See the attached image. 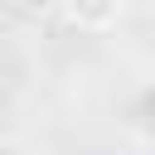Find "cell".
Here are the masks:
<instances>
[{"instance_id": "cell-1", "label": "cell", "mask_w": 155, "mask_h": 155, "mask_svg": "<svg viewBox=\"0 0 155 155\" xmlns=\"http://www.w3.org/2000/svg\"><path fill=\"white\" fill-rule=\"evenodd\" d=\"M58 10H63V19H68L73 29H82V34H107V29L121 24L126 0H63Z\"/></svg>"}, {"instance_id": "cell-2", "label": "cell", "mask_w": 155, "mask_h": 155, "mask_svg": "<svg viewBox=\"0 0 155 155\" xmlns=\"http://www.w3.org/2000/svg\"><path fill=\"white\" fill-rule=\"evenodd\" d=\"M131 116H136V126H140L145 136H155V87H145V92L136 97V107H131Z\"/></svg>"}, {"instance_id": "cell-3", "label": "cell", "mask_w": 155, "mask_h": 155, "mask_svg": "<svg viewBox=\"0 0 155 155\" xmlns=\"http://www.w3.org/2000/svg\"><path fill=\"white\" fill-rule=\"evenodd\" d=\"M58 5H63V0H19V10H24L29 19H44V15H48V10H58Z\"/></svg>"}]
</instances>
